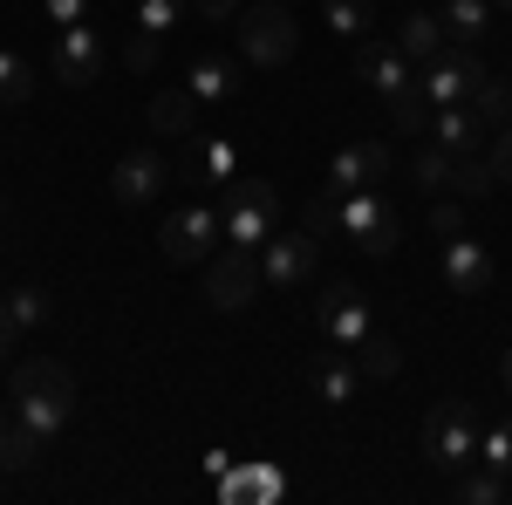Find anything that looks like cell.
<instances>
[{
    "label": "cell",
    "instance_id": "1",
    "mask_svg": "<svg viewBox=\"0 0 512 505\" xmlns=\"http://www.w3.org/2000/svg\"><path fill=\"white\" fill-rule=\"evenodd\" d=\"M14 424H28L35 437H62V430L76 424V376L55 362V355H28L21 369H14Z\"/></svg>",
    "mask_w": 512,
    "mask_h": 505
},
{
    "label": "cell",
    "instance_id": "2",
    "mask_svg": "<svg viewBox=\"0 0 512 505\" xmlns=\"http://www.w3.org/2000/svg\"><path fill=\"white\" fill-rule=\"evenodd\" d=\"M280 185H267V178H233V185H219V219H226V239L233 246H267V239L280 233Z\"/></svg>",
    "mask_w": 512,
    "mask_h": 505
},
{
    "label": "cell",
    "instance_id": "3",
    "mask_svg": "<svg viewBox=\"0 0 512 505\" xmlns=\"http://www.w3.org/2000/svg\"><path fill=\"white\" fill-rule=\"evenodd\" d=\"M335 233L355 239L369 260H390L396 239H403V219H396L390 192H376V185H362V192H342L335 198Z\"/></svg>",
    "mask_w": 512,
    "mask_h": 505
},
{
    "label": "cell",
    "instance_id": "4",
    "mask_svg": "<svg viewBox=\"0 0 512 505\" xmlns=\"http://www.w3.org/2000/svg\"><path fill=\"white\" fill-rule=\"evenodd\" d=\"M294 48H301V21H294L287 0H253V7H239V55H246L253 69L294 62Z\"/></svg>",
    "mask_w": 512,
    "mask_h": 505
},
{
    "label": "cell",
    "instance_id": "5",
    "mask_svg": "<svg viewBox=\"0 0 512 505\" xmlns=\"http://www.w3.org/2000/svg\"><path fill=\"white\" fill-rule=\"evenodd\" d=\"M424 458L437 471H465L478 465V410L465 396H444L431 403V417H424Z\"/></svg>",
    "mask_w": 512,
    "mask_h": 505
},
{
    "label": "cell",
    "instance_id": "6",
    "mask_svg": "<svg viewBox=\"0 0 512 505\" xmlns=\"http://www.w3.org/2000/svg\"><path fill=\"white\" fill-rule=\"evenodd\" d=\"M226 233V219H219V205L212 198H192V205H178L171 219H164L158 233V253L171 260V267H198L205 253H212V239Z\"/></svg>",
    "mask_w": 512,
    "mask_h": 505
},
{
    "label": "cell",
    "instance_id": "7",
    "mask_svg": "<svg viewBox=\"0 0 512 505\" xmlns=\"http://www.w3.org/2000/svg\"><path fill=\"white\" fill-rule=\"evenodd\" d=\"M260 287H267V273H260V253H253V246H233V253L205 260V301H212L219 314L253 308Z\"/></svg>",
    "mask_w": 512,
    "mask_h": 505
},
{
    "label": "cell",
    "instance_id": "8",
    "mask_svg": "<svg viewBox=\"0 0 512 505\" xmlns=\"http://www.w3.org/2000/svg\"><path fill=\"white\" fill-rule=\"evenodd\" d=\"M478 82H485V62H478V48H465V41H444L431 62H424L417 89H424L437 110H444V103H472Z\"/></svg>",
    "mask_w": 512,
    "mask_h": 505
},
{
    "label": "cell",
    "instance_id": "9",
    "mask_svg": "<svg viewBox=\"0 0 512 505\" xmlns=\"http://www.w3.org/2000/svg\"><path fill=\"white\" fill-rule=\"evenodd\" d=\"M48 76L62 82V89H89V82L103 76V35L76 21V28H55V48H48Z\"/></svg>",
    "mask_w": 512,
    "mask_h": 505
},
{
    "label": "cell",
    "instance_id": "10",
    "mask_svg": "<svg viewBox=\"0 0 512 505\" xmlns=\"http://www.w3.org/2000/svg\"><path fill=\"white\" fill-rule=\"evenodd\" d=\"M315 321H321V335H328L335 349H355V342L376 328V308H369V294H362V287L335 280V287L315 301Z\"/></svg>",
    "mask_w": 512,
    "mask_h": 505
},
{
    "label": "cell",
    "instance_id": "11",
    "mask_svg": "<svg viewBox=\"0 0 512 505\" xmlns=\"http://www.w3.org/2000/svg\"><path fill=\"white\" fill-rule=\"evenodd\" d=\"M355 76H362V89H376L383 103H403V96L417 89V62H410L396 41H362V48H355Z\"/></svg>",
    "mask_w": 512,
    "mask_h": 505
},
{
    "label": "cell",
    "instance_id": "12",
    "mask_svg": "<svg viewBox=\"0 0 512 505\" xmlns=\"http://www.w3.org/2000/svg\"><path fill=\"white\" fill-rule=\"evenodd\" d=\"M171 178H178V171H171V157H164V151H123L117 171H110V198H117L123 212H137V205H151Z\"/></svg>",
    "mask_w": 512,
    "mask_h": 505
},
{
    "label": "cell",
    "instance_id": "13",
    "mask_svg": "<svg viewBox=\"0 0 512 505\" xmlns=\"http://www.w3.org/2000/svg\"><path fill=\"white\" fill-rule=\"evenodd\" d=\"M396 151L383 144V137H355V144H342V151L328 157V192H362V185H383L390 178Z\"/></svg>",
    "mask_w": 512,
    "mask_h": 505
},
{
    "label": "cell",
    "instance_id": "14",
    "mask_svg": "<svg viewBox=\"0 0 512 505\" xmlns=\"http://www.w3.org/2000/svg\"><path fill=\"white\" fill-rule=\"evenodd\" d=\"M321 260V233L308 226H294V233H274L260 246V273H267V287H301Z\"/></svg>",
    "mask_w": 512,
    "mask_h": 505
},
{
    "label": "cell",
    "instance_id": "15",
    "mask_svg": "<svg viewBox=\"0 0 512 505\" xmlns=\"http://www.w3.org/2000/svg\"><path fill=\"white\" fill-rule=\"evenodd\" d=\"M437 267H444V287H451V294H465V301L485 294V287H492V273H499V267H492V246L472 239V233H451V239H444Z\"/></svg>",
    "mask_w": 512,
    "mask_h": 505
},
{
    "label": "cell",
    "instance_id": "16",
    "mask_svg": "<svg viewBox=\"0 0 512 505\" xmlns=\"http://www.w3.org/2000/svg\"><path fill=\"white\" fill-rule=\"evenodd\" d=\"M233 178H239V151H233V137L205 130L192 151H185V185H205V192H219V185H233Z\"/></svg>",
    "mask_w": 512,
    "mask_h": 505
},
{
    "label": "cell",
    "instance_id": "17",
    "mask_svg": "<svg viewBox=\"0 0 512 505\" xmlns=\"http://www.w3.org/2000/svg\"><path fill=\"white\" fill-rule=\"evenodd\" d=\"M431 144H444L451 157H472L485 144V117H478L472 103H444L431 117Z\"/></svg>",
    "mask_w": 512,
    "mask_h": 505
},
{
    "label": "cell",
    "instance_id": "18",
    "mask_svg": "<svg viewBox=\"0 0 512 505\" xmlns=\"http://www.w3.org/2000/svg\"><path fill=\"white\" fill-rule=\"evenodd\" d=\"M185 89H192L205 110H219V103L239 96V62H226V55H198L192 69H185Z\"/></svg>",
    "mask_w": 512,
    "mask_h": 505
},
{
    "label": "cell",
    "instance_id": "19",
    "mask_svg": "<svg viewBox=\"0 0 512 505\" xmlns=\"http://www.w3.org/2000/svg\"><path fill=\"white\" fill-rule=\"evenodd\" d=\"M308 383H315L321 403H335V410H342V403H355V383H362V369L349 362V349H335V342H328V355H315V369H308Z\"/></svg>",
    "mask_w": 512,
    "mask_h": 505
},
{
    "label": "cell",
    "instance_id": "20",
    "mask_svg": "<svg viewBox=\"0 0 512 505\" xmlns=\"http://www.w3.org/2000/svg\"><path fill=\"white\" fill-rule=\"evenodd\" d=\"M198 110H205V103H198L192 89H158V96H151V130L192 144V137H198Z\"/></svg>",
    "mask_w": 512,
    "mask_h": 505
},
{
    "label": "cell",
    "instance_id": "21",
    "mask_svg": "<svg viewBox=\"0 0 512 505\" xmlns=\"http://www.w3.org/2000/svg\"><path fill=\"white\" fill-rule=\"evenodd\" d=\"M444 41H451V35H444V14H437V7H417V14H403V28H396V48H403L417 69L431 62Z\"/></svg>",
    "mask_w": 512,
    "mask_h": 505
},
{
    "label": "cell",
    "instance_id": "22",
    "mask_svg": "<svg viewBox=\"0 0 512 505\" xmlns=\"http://www.w3.org/2000/svg\"><path fill=\"white\" fill-rule=\"evenodd\" d=\"M437 14H444V35H451V41L478 48V35L492 28V14H499V7H492V0H444Z\"/></svg>",
    "mask_w": 512,
    "mask_h": 505
},
{
    "label": "cell",
    "instance_id": "23",
    "mask_svg": "<svg viewBox=\"0 0 512 505\" xmlns=\"http://www.w3.org/2000/svg\"><path fill=\"white\" fill-rule=\"evenodd\" d=\"M355 369H362L369 383H390L396 369H403V342H390V335H376V328H369V335L355 342Z\"/></svg>",
    "mask_w": 512,
    "mask_h": 505
},
{
    "label": "cell",
    "instance_id": "24",
    "mask_svg": "<svg viewBox=\"0 0 512 505\" xmlns=\"http://www.w3.org/2000/svg\"><path fill=\"white\" fill-rule=\"evenodd\" d=\"M321 21H328L335 41H362L376 28V7H369V0H321Z\"/></svg>",
    "mask_w": 512,
    "mask_h": 505
},
{
    "label": "cell",
    "instance_id": "25",
    "mask_svg": "<svg viewBox=\"0 0 512 505\" xmlns=\"http://www.w3.org/2000/svg\"><path fill=\"white\" fill-rule=\"evenodd\" d=\"M48 458V437H35L28 424H7L0 430V471H35Z\"/></svg>",
    "mask_w": 512,
    "mask_h": 505
},
{
    "label": "cell",
    "instance_id": "26",
    "mask_svg": "<svg viewBox=\"0 0 512 505\" xmlns=\"http://www.w3.org/2000/svg\"><path fill=\"white\" fill-rule=\"evenodd\" d=\"M451 171H458V157L444 151V144H424V151L410 157V185H417V192H451Z\"/></svg>",
    "mask_w": 512,
    "mask_h": 505
},
{
    "label": "cell",
    "instance_id": "27",
    "mask_svg": "<svg viewBox=\"0 0 512 505\" xmlns=\"http://www.w3.org/2000/svg\"><path fill=\"white\" fill-rule=\"evenodd\" d=\"M35 96V69H28V55L21 48H0V110H21Z\"/></svg>",
    "mask_w": 512,
    "mask_h": 505
},
{
    "label": "cell",
    "instance_id": "28",
    "mask_svg": "<svg viewBox=\"0 0 512 505\" xmlns=\"http://www.w3.org/2000/svg\"><path fill=\"white\" fill-rule=\"evenodd\" d=\"M472 110L485 117V130H506V123H512V82L485 69V82L472 89Z\"/></svg>",
    "mask_w": 512,
    "mask_h": 505
},
{
    "label": "cell",
    "instance_id": "29",
    "mask_svg": "<svg viewBox=\"0 0 512 505\" xmlns=\"http://www.w3.org/2000/svg\"><path fill=\"white\" fill-rule=\"evenodd\" d=\"M478 465L499 471V478H512V417H499V424H478Z\"/></svg>",
    "mask_w": 512,
    "mask_h": 505
},
{
    "label": "cell",
    "instance_id": "30",
    "mask_svg": "<svg viewBox=\"0 0 512 505\" xmlns=\"http://www.w3.org/2000/svg\"><path fill=\"white\" fill-rule=\"evenodd\" d=\"M499 192V178H492V164H485V157H458V171H451V198H465V205H472V198H492Z\"/></svg>",
    "mask_w": 512,
    "mask_h": 505
},
{
    "label": "cell",
    "instance_id": "31",
    "mask_svg": "<svg viewBox=\"0 0 512 505\" xmlns=\"http://www.w3.org/2000/svg\"><path fill=\"white\" fill-rule=\"evenodd\" d=\"M506 492H512V478H499V471H485V465L458 471V499H465V505H499Z\"/></svg>",
    "mask_w": 512,
    "mask_h": 505
},
{
    "label": "cell",
    "instance_id": "32",
    "mask_svg": "<svg viewBox=\"0 0 512 505\" xmlns=\"http://www.w3.org/2000/svg\"><path fill=\"white\" fill-rule=\"evenodd\" d=\"M0 308H7V321H14L21 335H35L41 321H48V294H41V287H14V294H0Z\"/></svg>",
    "mask_w": 512,
    "mask_h": 505
},
{
    "label": "cell",
    "instance_id": "33",
    "mask_svg": "<svg viewBox=\"0 0 512 505\" xmlns=\"http://www.w3.org/2000/svg\"><path fill=\"white\" fill-rule=\"evenodd\" d=\"M431 117H437V103L424 96V89H410L403 103H390V123L403 130V137H431Z\"/></svg>",
    "mask_w": 512,
    "mask_h": 505
},
{
    "label": "cell",
    "instance_id": "34",
    "mask_svg": "<svg viewBox=\"0 0 512 505\" xmlns=\"http://www.w3.org/2000/svg\"><path fill=\"white\" fill-rule=\"evenodd\" d=\"M164 55V35H151V28H130V41H123V62H130V76H151Z\"/></svg>",
    "mask_w": 512,
    "mask_h": 505
},
{
    "label": "cell",
    "instance_id": "35",
    "mask_svg": "<svg viewBox=\"0 0 512 505\" xmlns=\"http://www.w3.org/2000/svg\"><path fill=\"white\" fill-rule=\"evenodd\" d=\"M185 21V0H137V28H151V35H171Z\"/></svg>",
    "mask_w": 512,
    "mask_h": 505
},
{
    "label": "cell",
    "instance_id": "36",
    "mask_svg": "<svg viewBox=\"0 0 512 505\" xmlns=\"http://www.w3.org/2000/svg\"><path fill=\"white\" fill-rule=\"evenodd\" d=\"M485 164H492V178H499V185H512V123H506V130H492V151H485Z\"/></svg>",
    "mask_w": 512,
    "mask_h": 505
},
{
    "label": "cell",
    "instance_id": "37",
    "mask_svg": "<svg viewBox=\"0 0 512 505\" xmlns=\"http://www.w3.org/2000/svg\"><path fill=\"white\" fill-rule=\"evenodd\" d=\"M431 233H437V239H451V233H465V198H458V205H451V192L437 198V212H431Z\"/></svg>",
    "mask_w": 512,
    "mask_h": 505
},
{
    "label": "cell",
    "instance_id": "38",
    "mask_svg": "<svg viewBox=\"0 0 512 505\" xmlns=\"http://www.w3.org/2000/svg\"><path fill=\"white\" fill-rule=\"evenodd\" d=\"M41 14L55 28H76V21H89V0H41Z\"/></svg>",
    "mask_w": 512,
    "mask_h": 505
},
{
    "label": "cell",
    "instance_id": "39",
    "mask_svg": "<svg viewBox=\"0 0 512 505\" xmlns=\"http://www.w3.org/2000/svg\"><path fill=\"white\" fill-rule=\"evenodd\" d=\"M198 14H205V21H233L239 7H246V0H192Z\"/></svg>",
    "mask_w": 512,
    "mask_h": 505
},
{
    "label": "cell",
    "instance_id": "40",
    "mask_svg": "<svg viewBox=\"0 0 512 505\" xmlns=\"http://www.w3.org/2000/svg\"><path fill=\"white\" fill-rule=\"evenodd\" d=\"M14 335H21V328H14V321H7V308H0V362H7V349H14Z\"/></svg>",
    "mask_w": 512,
    "mask_h": 505
},
{
    "label": "cell",
    "instance_id": "41",
    "mask_svg": "<svg viewBox=\"0 0 512 505\" xmlns=\"http://www.w3.org/2000/svg\"><path fill=\"white\" fill-rule=\"evenodd\" d=\"M499 376H506V389H512V349H506V355H499Z\"/></svg>",
    "mask_w": 512,
    "mask_h": 505
},
{
    "label": "cell",
    "instance_id": "42",
    "mask_svg": "<svg viewBox=\"0 0 512 505\" xmlns=\"http://www.w3.org/2000/svg\"><path fill=\"white\" fill-rule=\"evenodd\" d=\"M7 410H14V403H0V430H7V424H14V417H7Z\"/></svg>",
    "mask_w": 512,
    "mask_h": 505
},
{
    "label": "cell",
    "instance_id": "43",
    "mask_svg": "<svg viewBox=\"0 0 512 505\" xmlns=\"http://www.w3.org/2000/svg\"><path fill=\"white\" fill-rule=\"evenodd\" d=\"M492 7H512V0H492Z\"/></svg>",
    "mask_w": 512,
    "mask_h": 505
},
{
    "label": "cell",
    "instance_id": "44",
    "mask_svg": "<svg viewBox=\"0 0 512 505\" xmlns=\"http://www.w3.org/2000/svg\"><path fill=\"white\" fill-rule=\"evenodd\" d=\"M287 7H294V0H287Z\"/></svg>",
    "mask_w": 512,
    "mask_h": 505
}]
</instances>
